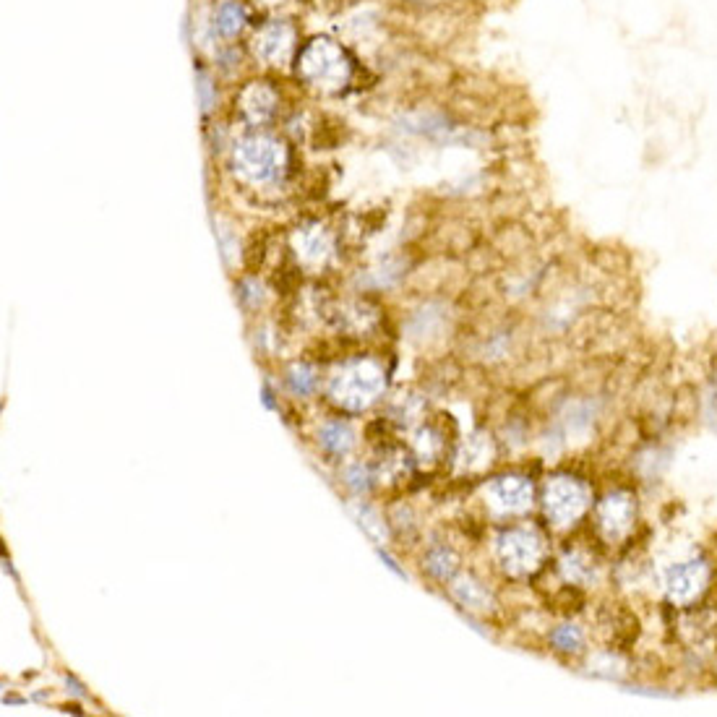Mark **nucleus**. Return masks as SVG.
I'll return each mask as SVG.
<instances>
[{"label": "nucleus", "mask_w": 717, "mask_h": 717, "mask_svg": "<svg viewBox=\"0 0 717 717\" xmlns=\"http://www.w3.org/2000/svg\"><path fill=\"white\" fill-rule=\"evenodd\" d=\"M587 509V491L577 480L556 478L545 488V512L556 525H569Z\"/></svg>", "instance_id": "obj_3"}, {"label": "nucleus", "mask_w": 717, "mask_h": 717, "mask_svg": "<svg viewBox=\"0 0 717 717\" xmlns=\"http://www.w3.org/2000/svg\"><path fill=\"white\" fill-rule=\"evenodd\" d=\"M498 512H525L532 501V485L525 478H501L488 491Z\"/></svg>", "instance_id": "obj_8"}, {"label": "nucleus", "mask_w": 717, "mask_h": 717, "mask_svg": "<svg viewBox=\"0 0 717 717\" xmlns=\"http://www.w3.org/2000/svg\"><path fill=\"white\" fill-rule=\"evenodd\" d=\"M540 540L525 530L506 532L501 543H498V556L512 571H530L540 561Z\"/></svg>", "instance_id": "obj_6"}, {"label": "nucleus", "mask_w": 717, "mask_h": 717, "mask_svg": "<svg viewBox=\"0 0 717 717\" xmlns=\"http://www.w3.org/2000/svg\"><path fill=\"white\" fill-rule=\"evenodd\" d=\"M379 392V373L368 366L352 368L345 376V399L355 405H366L373 394Z\"/></svg>", "instance_id": "obj_9"}, {"label": "nucleus", "mask_w": 717, "mask_h": 717, "mask_svg": "<svg viewBox=\"0 0 717 717\" xmlns=\"http://www.w3.org/2000/svg\"><path fill=\"white\" fill-rule=\"evenodd\" d=\"M300 76L319 89H342L350 81L352 66L345 50L332 40H313L303 47L298 58Z\"/></svg>", "instance_id": "obj_1"}, {"label": "nucleus", "mask_w": 717, "mask_h": 717, "mask_svg": "<svg viewBox=\"0 0 717 717\" xmlns=\"http://www.w3.org/2000/svg\"><path fill=\"white\" fill-rule=\"evenodd\" d=\"M634 498L629 493H611V496L605 498L603 504H600V527L608 538H621L626 535L634 522Z\"/></svg>", "instance_id": "obj_7"}, {"label": "nucleus", "mask_w": 717, "mask_h": 717, "mask_svg": "<svg viewBox=\"0 0 717 717\" xmlns=\"http://www.w3.org/2000/svg\"><path fill=\"white\" fill-rule=\"evenodd\" d=\"M235 165L253 183H269L282 173L285 152H282V144L269 136H251L240 141V147L235 149Z\"/></svg>", "instance_id": "obj_2"}, {"label": "nucleus", "mask_w": 717, "mask_h": 717, "mask_svg": "<svg viewBox=\"0 0 717 717\" xmlns=\"http://www.w3.org/2000/svg\"><path fill=\"white\" fill-rule=\"evenodd\" d=\"M240 107H243V113L248 115V120L264 123V120H269L274 115L277 97H274L272 89L264 87V84H253V87H248L246 92H243V97H240Z\"/></svg>", "instance_id": "obj_10"}, {"label": "nucleus", "mask_w": 717, "mask_h": 717, "mask_svg": "<svg viewBox=\"0 0 717 717\" xmlns=\"http://www.w3.org/2000/svg\"><path fill=\"white\" fill-rule=\"evenodd\" d=\"M295 47V29L287 21H266L259 32L253 34V53L269 66H279L290 58Z\"/></svg>", "instance_id": "obj_4"}, {"label": "nucleus", "mask_w": 717, "mask_h": 717, "mask_svg": "<svg viewBox=\"0 0 717 717\" xmlns=\"http://www.w3.org/2000/svg\"><path fill=\"white\" fill-rule=\"evenodd\" d=\"M707 585V566L702 561H678L663 577L665 595L673 603H691Z\"/></svg>", "instance_id": "obj_5"}, {"label": "nucleus", "mask_w": 717, "mask_h": 717, "mask_svg": "<svg viewBox=\"0 0 717 717\" xmlns=\"http://www.w3.org/2000/svg\"><path fill=\"white\" fill-rule=\"evenodd\" d=\"M553 642H556L561 650H577L579 644H582V634H579L574 626H561V629L553 634Z\"/></svg>", "instance_id": "obj_12"}, {"label": "nucleus", "mask_w": 717, "mask_h": 717, "mask_svg": "<svg viewBox=\"0 0 717 717\" xmlns=\"http://www.w3.org/2000/svg\"><path fill=\"white\" fill-rule=\"evenodd\" d=\"M214 32L220 37H235L240 29L246 27V8L235 3V0H225L220 8L214 11Z\"/></svg>", "instance_id": "obj_11"}]
</instances>
